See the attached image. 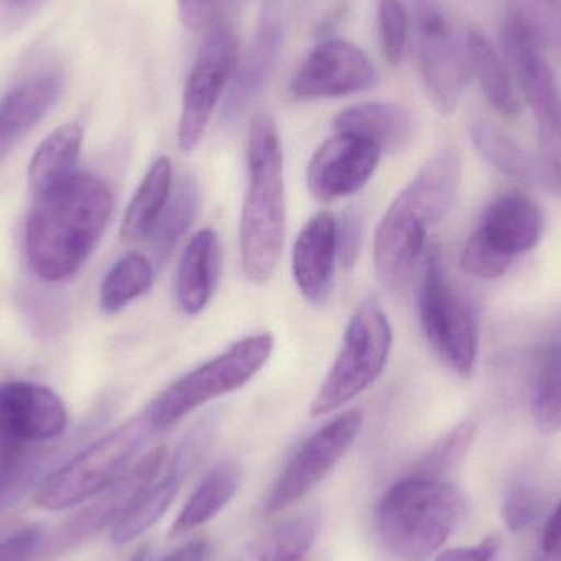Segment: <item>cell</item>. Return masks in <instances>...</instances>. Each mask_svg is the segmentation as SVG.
Instances as JSON below:
<instances>
[{
    "instance_id": "obj_1",
    "label": "cell",
    "mask_w": 561,
    "mask_h": 561,
    "mask_svg": "<svg viewBox=\"0 0 561 561\" xmlns=\"http://www.w3.org/2000/svg\"><path fill=\"white\" fill-rule=\"evenodd\" d=\"M114 210L104 180L72 173L35 194L25 224V253L38 278L59 283L72 278L91 259Z\"/></svg>"
},
{
    "instance_id": "obj_2",
    "label": "cell",
    "mask_w": 561,
    "mask_h": 561,
    "mask_svg": "<svg viewBox=\"0 0 561 561\" xmlns=\"http://www.w3.org/2000/svg\"><path fill=\"white\" fill-rule=\"evenodd\" d=\"M460 180V154L445 148L392 201L375 237L376 273L386 287L402 289L411 278L428 233L454 207Z\"/></svg>"
},
{
    "instance_id": "obj_3",
    "label": "cell",
    "mask_w": 561,
    "mask_h": 561,
    "mask_svg": "<svg viewBox=\"0 0 561 561\" xmlns=\"http://www.w3.org/2000/svg\"><path fill=\"white\" fill-rule=\"evenodd\" d=\"M249 191L240 220L243 272L256 284L275 275L286 237L283 145L270 115L253 118L249 134Z\"/></svg>"
},
{
    "instance_id": "obj_4",
    "label": "cell",
    "mask_w": 561,
    "mask_h": 561,
    "mask_svg": "<svg viewBox=\"0 0 561 561\" xmlns=\"http://www.w3.org/2000/svg\"><path fill=\"white\" fill-rule=\"evenodd\" d=\"M463 510V496L450 481L411 473L379 501V539L394 559L431 560L454 534Z\"/></svg>"
},
{
    "instance_id": "obj_5",
    "label": "cell",
    "mask_w": 561,
    "mask_h": 561,
    "mask_svg": "<svg viewBox=\"0 0 561 561\" xmlns=\"http://www.w3.org/2000/svg\"><path fill=\"white\" fill-rule=\"evenodd\" d=\"M154 434L145 409L49 473L36 491V504L43 510L62 511L92 500L134 465Z\"/></svg>"
},
{
    "instance_id": "obj_6",
    "label": "cell",
    "mask_w": 561,
    "mask_h": 561,
    "mask_svg": "<svg viewBox=\"0 0 561 561\" xmlns=\"http://www.w3.org/2000/svg\"><path fill=\"white\" fill-rule=\"evenodd\" d=\"M503 45L511 75L537 118L543 178L561 187V89L543 55V39L513 3L503 23Z\"/></svg>"
},
{
    "instance_id": "obj_7",
    "label": "cell",
    "mask_w": 561,
    "mask_h": 561,
    "mask_svg": "<svg viewBox=\"0 0 561 561\" xmlns=\"http://www.w3.org/2000/svg\"><path fill=\"white\" fill-rule=\"evenodd\" d=\"M273 350L270 333L247 336L168 386L147 408L154 431H167L206 402L242 389L262 371Z\"/></svg>"
},
{
    "instance_id": "obj_8",
    "label": "cell",
    "mask_w": 561,
    "mask_h": 561,
    "mask_svg": "<svg viewBox=\"0 0 561 561\" xmlns=\"http://www.w3.org/2000/svg\"><path fill=\"white\" fill-rule=\"evenodd\" d=\"M392 348V329L381 304L366 299L353 313L342 348L320 385L310 415L330 414L362 394L381 376Z\"/></svg>"
},
{
    "instance_id": "obj_9",
    "label": "cell",
    "mask_w": 561,
    "mask_h": 561,
    "mask_svg": "<svg viewBox=\"0 0 561 561\" xmlns=\"http://www.w3.org/2000/svg\"><path fill=\"white\" fill-rule=\"evenodd\" d=\"M417 300L432 348L458 375H471L480 350V310L448 280L437 245L425 253Z\"/></svg>"
},
{
    "instance_id": "obj_10",
    "label": "cell",
    "mask_w": 561,
    "mask_h": 561,
    "mask_svg": "<svg viewBox=\"0 0 561 561\" xmlns=\"http://www.w3.org/2000/svg\"><path fill=\"white\" fill-rule=\"evenodd\" d=\"M240 61L239 36L229 23H217L204 39L184 89L178 145L183 153L196 150L206 134L217 102L227 92Z\"/></svg>"
},
{
    "instance_id": "obj_11",
    "label": "cell",
    "mask_w": 561,
    "mask_h": 561,
    "mask_svg": "<svg viewBox=\"0 0 561 561\" xmlns=\"http://www.w3.org/2000/svg\"><path fill=\"white\" fill-rule=\"evenodd\" d=\"M362 428L363 412L352 409L313 432L280 471L266 496L265 513L278 514L309 494L345 457Z\"/></svg>"
},
{
    "instance_id": "obj_12",
    "label": "cell",
    "mask_w": 561,
    "mask_h": 561,
    "mask_svg": "<svg viewBox=\"0 0 561 561\" xmlns=\"http://www.w3.org/2000/svg\"><path fill=\"white\" fill-rule=\"evenodd\" d=\"M419 56L428 95L442 114L457 108L468 79V56L437 0H412Z\"/></svg>"
},
{
    "instance_id": "obj_13",
    "label": "cell",
    "mask_w": 561,
    "mask_h": 561,
    "mask_svg": "<svg viewBox=\"0 0 561 561\" xmlns=\"http://www.w3.org/2000/svg\"><path fill=\"white\" fill-rule=\"evenodd\" d=\"M68 424L65 404L36 382L0 385V455L39 447L61 437Z\"/></svg>"
},
{
    "instance_id": "obj_14",
    "label": "cell",
    "mask_w": 561,
    "mask_h": 561,
    "mask_svg": "<svg viewBox=\"0 0 561 561\" xmlns=\"http://www.w3.org/2000/svg\"><path fill=\"white\" fill-rule=\"evenodd\" d=\"M381 154L375 141L339 131L310 160L307 168L310 194L322 203L353 196L369 183Z\"/></svg>"
},
{
    "instance_id": "obj_15",
    "label": "cell",
    "mask_w": 561,
    "mask_h": 561,
    "mask_svg": "<svg viewBox=\"0 0 561 561\" xmlns=\"http://www.w3.org/2000/svg\"><path fill=\"white\" fill-rule=\"evenodd\" d=\"M378 72L368 56L345 39L319 43L300 66L293 82L297 99L340 98L373 88Z\"/></svg>"
},
{
    "instance_id": "obj_16",
    "label": "cell",
    "mask_w": 561,
    "mask_h": 561,
    "mask_svg": "<svg viewBox=\"0 0 561 561\" xmlns=\"http://www.w3.org/2000/svg\"><path fill=\"white\" fill-rule=\"evenodd\" d=\"M168 458V448L157 447L135 461L122 477L108 484L98 496L92 497V503L62 527L56 539L55 549H68L101 533L105 526H114L141 493L160 477L167 467Z\"/></svg>"
},
{
    "instance_id": "obj_17",
    "label": "cell",
    "mask_w": 561,
    "mask_h": 561,
    "mask_svg": "<svg viewBox=\"0 0 561 561\" xmlns=\"http://www.w3.org/2000/svg\"><path fill=\"white\" fill-rule=\"evenodd\" d=\"M207 428H197L178 450L176 457L167 463L164 474L160 477L141 493V496L131 504L130 510L112 526V542L115 546H127L138 537L150 530L161 517L164 516L174 497L180 493L184 480L193 470L206 444Z\"/></svg>"
},
{
    "instance_id": "obj_18",
    "label": "cell",
    "mask_w": 561,
    "mask_h": 561,
    "mask_svg": "<svg viewBox=\"0 0 561 561\" xmlns=\"http://www.w3.org/2000/svg\"><path fill=\"white\" fill-rule=\"evenodd\" d=\"M65 81L59 66H42L20 78L0 99V161L55 107Z\"/></svg>"
},
{
    "instance_id": "obj_19",
    "label": "cell",
    "mask_w": 561,
    "mask_h": 561,
    "mask_svg": "<svg viewBox=\"0 0 561 561\" xmlns=\"http://www.w3.org/2000/svg\"><path fill=\"white\" fill-rule=\"evenodd\" d=\"M335 217L320 213L306 224L294 243L293 275L302 296L313 306L329 300L339 259Z\"/></svg>"
},
{
    "instance_id": "obj_20",
    "label": "cell",
    "mask_w": 561,
    "mask_h": 561,
    "mask_svg": "<svg viewBox=\"0 0 561 561\" xmlns=\"http://www.w3.org/2000/svg\"><path fill=\"white\" fill-rule=\"evenodd\" d=\"M546 217L536 201L526 194L510 193L497 197L474 230L484 242L514 260L539 245Z\"/></svg>"
},
{
    "instance_id": "obj_21",
    "label": "cell",
    "mask_w": 561,
    "mask_h": 561,
    "mask_svg": "<svg viewBox=\"0 0 561 561\" xmlns=\"http://www.w3.org/2000/svg\"><path fill=\"white\" fill-rule=\"evenodd\" d=\"M280 43H283V30H280L278 13L268 7L263 12L252 43L242 61H239L236 75L227 88L222 108L224 121H236L245 111L247 105L265 89L266 82L275 71Z\"/></svg>"
},
{
    "instance_id": "obj_22",
    "label": "cell",
    "mask_w": 561,
    "mask_h": 561,
    "mask_svg": "<svg viewBox=\"0 0 561 561\" xmlns=\"http://www.w3.org/2000/svg\"><path fill=\"white\" fill-rule=\"evenodd\" d=\"M219 239L213 229L194 233L187 242L176 273V300L187 316L206 309L216 289L219 273Z\"/></svg>"
},
{
    "instance_id": "obj_23",
    "label": "cell",
    "mask_w": 561,
    "mask_h": 561,
    "mask_svg": "<svg viewBox=\"0 0 561 561\" xmlns=\"http://www.w3.org/2000/svg\"><path fill=\"white\" fill-rule=\"evenodd\" d=\"M340 134L358 135L375 141L382 151L402 150L414 135V117L408 108L388 102H368L340 112L335 118Z\"/></svg>"
},
{
    "instance_id": "obj_24",
    "label": "cell",
    "mask_w": 561,
    "mask_h": 561,
    "mask_svg": "<svg viewBox=\"0 0 561 561\" xmlns=\"http://www.w3.org/2000/svg\"><path fill=\"white\" fill-rule=\"evenodd\" d=\"M243 471L237 461L224 460L206 474L170 527L171 539L186 536L216 519L242 488Z\"/></svg>"
},
{
    "instance_id": "obj_25",
    "label": "cell",
    "mask_w": 561,
    "mask_h": 561,
    "mask_svg": "<svg viewBox=\"0 0 561 561\" xmlns=\"http://www.w3.org/2000/svg\"><path fill=\"white\" fill-rule=\"evenodd\" d=\"M319 534L316 514L286 517L226 561H306Z\"/></svg>"
},
{
    "instance_id": "obj_26",
    "label": "cell",
    "mask_w": 561,
    "mask_h": 561,
    "mask_svg": "<svg viewBox=\"0 0 561 561\" xmlns=\"http://www.w3.org/2000/svg\"><path fill=\"white\" fill-rule=\"evenodd\" d=\"M171 187L173 167L170 158H158L145 174L125 210L121 227L122 242L138 243L150 239L170 199Z\"/></svg>"
},
{
    "instance_id": "obj_27",
    "label": "cell",
    "mask_w": 561,
    "mask_h": 561,
    "mask_svg": "<svg viewBox=\"0 0 561 561\" xmlns=\"http://www.w3.org/2000/svg\"><path fill=\"white\" fill-rule=\"evenodd\" d=\"M468 66L480 82L483 94L494 111L504 117H516L520 112L519 95L513 75L506 68L486 36L470 32L467 39Z\"/></svg>"
},
{
    "instance_id": "obj_28",
    "label": "cell",
    "mask_w": 561,
    "mask_h": 561,
    "mask_svg": "<svg viewBox=\"0 0 561 561\" xmlns=\"http://www.w3.org/2000/svg\"><path fill=\"white\" fill-rule=\"evenodd\" d=\"M82 138L84 134L81 125L66 124L39 144L28 167V183L33 194L42 193L75 173Z\"/></svg>"
},
{
    "instance_id": "obj_29",
    "label": "cell",
    "mask_w": 561,
    "mask_h": 561,
    "mask_svg": "<svg viewBox=\"0 0 561 561\" xmlns=\"http://www.w3.org/2000/svg\"><path fill=\"white\" fill-rule=\"evenodd\" d=\"M470 135L481 157L507 176L523 183L546 181L539 161L534 160L517 141L496 125L486 121L473 122Z\"/></svg>"
},
{
    "instance_id": "obj_30",
    "label": "cell",
    "mask_w": 561,
    "mask_h": 561,
    "mask_svg": "<svg viewBox=\"0 0 561 561\" xmlns=\"http://www.w3.org/2000/svg\"><path fill=\"white\" fill-rule=\"evenodd\" d=\"M197 209H199L197 178L193 173L183 174L174 190H171L167 207L150 237L153 240L158 262L164 263L173 255L178 243L193 226Z\"/></svg>"
},
{
    "instance_id": "obj_31",
    "label": "cell",
    "mask_w": 561,
    "mask_h": 561,
    "mask_svg": "<svg viewBox=\"0 0 561 561\" xmlns=\"http://www.w3.org/2000/svg\"><path fill=\"white\" fill-rule=\"evenodd\" d=\"M533 415L543 434L561 431V323L537 368L533 389Z\"/></svg>"
},
{
    "instance_id": "obj_32",
    "label": "cell",
    "mask_w": 561,
    "mask_h": 561,
    "mask_svg": "<svg viewBox=\"0 0 561 561\" xmlns=\"http://www.w3.org/2000/svg\"><path fill=\"white\" fill-rule=\"evenodd\" d=\"M153 266L141 253H128L118 260L101 284V307L104 312L117 313L151 289Z\"/></svg>"
},
{
    "instance_id": "obj_33",
    "label": "cell",
    "mask_w": 561,
    "mask_h": 561,
    "mask_svg": "<svg viewBox=\"0 0 561 561\" xmlns=\"http://www.w3.org/2000/svg\"><path fill=\"white\" fill-rule=\"evenodd\" d=\"M48 455L38 447L0 455V513L13 506L38 480L48 463Z\"/></svg>"
},
{
    "instance_id": "obj_34",
    "label": "cell",
    "mask_w": 561,
    "mask_h": 561,
    "mask_svg": "<svg viewBox=\"0 0 561 561\" xmlns=\"http://www.w3.org/2000/svg\"><path fill=\"white\" fill-rule=\"evenodd\" d=\"M474 434H477L474 422H461L427 451L412 474L447 480V474H450L460 465L468 448L473 444Z\"/></svg>"
},
{
    "instance_id": "obj_35",
    "label": "cell",
    "mask_w": 561,
    "mask_h": 561,
    "mask_svg": "<svg viewBox=\"0 0 561 561\" xmlns=\"http://www.w3.org/2000/svg\"><path fill=\"white\" fill-rule=\"evenodd\" d=\"M378 28L382 55L391 65H398L408 42V12L399 0H379Z\"/></svg>"
},
{
    "instance_id": "obj_36",
    "label": "cell",
    "mask_w": 561,
    "mask_h": 561,
    "mask_svg": "<svg viewBox=\"0 0 561 561\" xmlns=\"http://www.w3.org/2000/svg\"><path fill=\"white\" fill-rule=\"evenodd\" d=\"M514 260L501 255L477 233H471L460 256L461 270L478 279H496L513 265Z\"/></svg>"
},
{
    "instance_id": "obj_37",
    "label": "cell",
    "mask_w": 561,
    "mask_h": 561,
    "mask_svg": "<svg viewBox=\"0 0 561 561\" xmlns=\"http://www.w3.org/2000/svg\"><path fill=\"white\" fill-rule=\"evenodd\" d=\"M539 493L530 484H514L504 497L503 516L513 533H523L533 526L539 516Z\"/></svg>"
},
{
    "instance_id": "obj_38",
    "label": "cell",
    "mask_w": 561,
    "mask_h": 561,
    "mask_svg": "<svg viewBox=\"0 0 561 561\" xmlns=\"http://www.w3.org/2000/svg\"><path fill=\"white\" fill-rule=\"evenodd\" d=\"M336 243H339V259L345 268H352L362 253L363 220L362 213L355 207L345 210L342 220H336Z\"/></svg>"
},
{
    "instance_id": "obj_39",
    "label": "cell",
    "mask_w": 561,
    "mask_h": 561,
    "mask_svg": "<svg viewBox=\"0 0 561 561\" xmlns=\"http://www.w3.org/2000/svg\"><path fill=\"white\" fill-rule=\"evenodd\" d=\"M237 0H180V15L184 25L193 32L213 28L214 20Z\"/></svg>"
},
{
    "instance_id": "obj_40",
    "label": "cell",
    "mask_w": 561,
    "mask_h": 561,
    "mask_svg": "<svg viewBox=\"0 0 561 561\" xmlns=\"http://www.w3.org/2000/svg\"><path fill=\"white\" fill-rule=\"evenodd\" d=\"M42 529L25 527L12 536L0 539V561H30L42 543Z\"/></svg>"
},
{
    "instance_id": "obj_41",
    "label": "cell",
    "mask_w": 561,
    "mask_h": 561,
    "mask_svg": "<svg viewBox=\"0 0 561 561\" xmlns=\"http://www.w3.org/2000/svg\"><path fill=\"white\" fill-rule=\"evenodd\" d=\"M501 549L500 536H488L473 547L445 550L434 561H493Z\"/></svg>"
},
{
    "instance_id": "obj_42",
    "label": "cell",
    "mask_w": 561,
    "mask_h": 561,
    "mask_svg": "<svg viewBox=\"0 0 561 561\" xmlns=\"http://www.w3.org/2000/svg\"><path fill=\"white\" fill-rule=\"evenodd\" d=\"M45 0H0V15L7 23H19L28 19Z\"/></svg>"
},
{
    "instance_id": "obj_43",
    "label": "cell",
    "mask_w": 561,
    "mask_h": 561,
    "mask_svg": "<svg viewBox=\"0 0 561 561\" xmlns=\"http://www.w3.org/2000/svg\"><path fill=\"white\" fill-rule=\"evenodd\" d=\"M210 553H213V547H210L209 540L196 539L184 543L183 547L174 550L161 561H209Z\"/></svg>"
},
{
    "instance_id": "obj_44",
    "label": "cell",
    "mask_w": 561,
    "mask_h": 561,
    "mask_svg": "<svg viewBox=\"0 0 561 561\" xmlns=\"http://www.w3.org/2000/svg\"><path fill=\"white\" fill-rule=\"evenodd\" d=\"M543 550L550 560L561 561V503L547 523L546 533H543Z\"/></svg>"
},
{
    "instance_id": "obj_45",
    "label": "cell",
    "mask_w": 561,
    "mask_h": 561,
    "mask_svg": "<svg viewBox=\"0 0 561 561\" xmlns=\"http://www.w3.org/2000/svg\"><path fill=\"white\" fill-rule=\"evenodd\" d=\"M540 2L546 3L550 9H556L557 12L561 13V0H540Z\"/></svg>"
}]
</instances>
